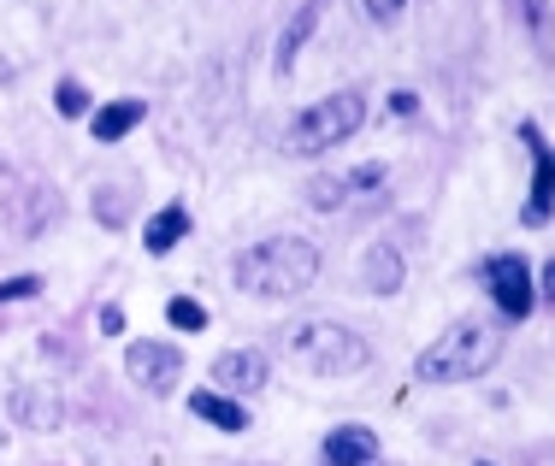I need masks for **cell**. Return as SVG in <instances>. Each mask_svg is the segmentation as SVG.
Instances as JSON below:
<instances>
[{"instance_id": "cell-1", "label": "cell", "mask_w": 555, "mask_h": 466, "mask_svg": "<svg viewBox=\"0 0 555 466\" xmlns=\"http://www.w3.org/2000/svg\"><path fill=\"white\" fill-rule=\"evenodd\" d=\"M236 289H248V296H301V289L320 277V248L301 243V236H272V243H255L236 255Z\"/></svg>"}, {"instance_id": "cell-2", "label": "cell", "mask_w": 555, "mask_h": 466, "mask_svg": "<svg viewBox=\"0 0 555 466\" xmlns=\"http://www.w3.org/2000/svg\"><path fill=\"white\" fill-rule=\"evenodd\" d=\"M496 354H502L496 325H449L414 361V378L420 384H467V378H479V372H491Z\"/></svg>"}, {"instance_id": "cell-3", "label": "cell", "mask_w": 555, "mask_h": 466, "mask_svg": "<svg viewBox=\"0 0 555 466\" xmlns=\"http://www.w3.org/2000/svg\"><path fill=\"white\" fill-rule=\"evenodd\" d=\"M289 354L320 378H343V372H361L373 361V349L349 325H332V319H308V325L289 331Z\"/></svg>"}, {"instance_id": "cell-4", "label": "cell", "mask_w": 555, "mask_h": 466, "mask_svg": "<svg viewBox=\"0 0 555 466\" xmlns=\"http://www.w3.org/2000/svg\"><path fill=\"white\" fill-rule=\"evenodd\" d=\"M361 118H366V101L354 95V89L313 101L308 113H296V125H289V154H332L337 142H349L354 130H361Z\"/></svg>"}, {"instance_id": "cell-5", "label": "cell", "mask_w": 555, "mask_h": 466, "mask_svg": "<svg viewBox=\"0 0 555 466\" xmlns=\"http://www.w3.org/2000/svg\"><path fill=\"white\" fill-rule=\"evenodd\" d=\"M485 284H491L502 319H526V313H532L538 284H532V266H526L520 255H491V260H485Z\"/></svg>"}, {"instance_id": "cell-6", "label": "cell", "mask_w": 555, "mask_h": 466, "mask_svg": "<svg viewBox=\"0 0 555 466\" xmlns=\"http://www.w3.org/2000/svg\"><path fill=\"white\" fill-rule=\"evenodd\" d=\"M125 372H130L137 390L166 396L171 384H178V372H183V354L171 349V342H130V349H125Z\"/></svg>"}, {"instance_id": "cell-7", "label": "cell", "mask_w": 555, "mask_h": 466, "mask_svg": "<svg viewBox=\"0 0 555 466\" xmlns=\"http://www.w3.org/2000/svg\"><path fill=\"white\" fill-rule=\"evenodd\" d=\"M385 190V166H354V171H343V178H313L308 183V202L313 207H349V202H366V195H378Z\"/></svg>"}, {"instance_id": "cell-8", "label": "cell", "mask_w": 555, "mask_h": 466, "mask_svg": "<svg viewBox=\"0 0 555 466\" xmlns=\"http://www.w3.org/2000/svg\"><path fill=\"white\" fill-rule=\"evenodd\" d=\"M214 384H219L224 396L267 390V354H260V349H224L219 361H214Z\"/></svg>"}, {"instance_id": "cell-9", "label": "cell", "mask_w": 555, "mask_h": 466, "mask_svg": "<svg viewBox=\"0 0 555 466\" xmlns=\"http://www.w3.org/2000/svg\"><path fill=\"white\" fill-rule=\"evenodd\" d=\"M520 142L538 159V183H532V202H526V224H544L550 207H555V148L544 142V130H538V125H520Z\"/></svg>"}, {"instance_id": "cell-10", "label": "cell", "mask_w": 555, "mask_h": 466, "mask_svg": "<svg viewBox=\"0 0 555 466\" xmlns=\"http://www.w3.org/2000/svg\"><path fill=\"white\" fill-rule=\"evenodd\" d=\"M12 419L30 425V431H54L65 419V396L54 384H18V390H12Z\"/></svg>"}, {"instance_id": "cell-11", "label": "cell", "mask_w": 555, "mask_h": 466, "mask_svg": "<svg viewBox=\"0 0 555 466\" xmlns=\"http://www.w3.org/2000/svg\"><path fill=\"white\" fill-rule=\"evenodd\" d=\"M378 461V437L366 425H337L325 437V466H373Z\"/></svg>"}, {"instance_id": "cell-12", "label": "cell", "mask_w": 555, "mask_h": 466, "mask_svg": "<svg viewBox=\"0 0 555 466\" xmlns=\"http://www.w3.org/2000/svg\"><path fill=\"white\" fill-rule=\"evenodd\" d=\"M320 12H325V0H301V12L284 24V42H278V60H272L278 77H284L289 65H296V53L308 48V36H313V24H320Z\"/></svg>"}, {"instance_id": "cell-13", "label": "cell", "mask_w": 555, "mask_h": 466, "mask_svg": "<svg viewBox=\"0 0 555 466\" xmlns=\"http://www.w3.org/2000/svg\"><path fill=\"white\" fill-rule=\"evenodd\" d=\"M183 231H190V212L171 202V207H160V212L149 219V231H142V248H149V255H171V248L183 243Z\"/></svg>"}, {"instance_id": "cell-14", "label": "cell", "mask_w": 555, "mask_h": 466, "mask_svg": "<svg viewBox=\"0 0 555 466\" xmlns=\"http://www.w3.org/2000/svg\"><path fill=\"white\" fill-rule=\"evenodd\" d=\"M366 289H373V296H396V289H402V255H396L390 243H373L366 248Z\"/></svg>"}, {"instance_id": "cell-15", "label": "cell", "mask_w": 555, "mask_h": 466, "mask_svg": "<svg viewBox=\"0 0 555 466\" xmlns=\"http://www.w3.org/2000/svg\"><path fill=\"white\" fill-rule=\"evenodd\" d=\"M142 118H149V106H142V101H107L89 130H95V142H118V137H130Z\"/></svg>"}, {"instance_id": "cell-16", "label": "cell", "mask_w": 555, "mask_h": 466, "mask_svg": "<svg viewBox=\"0 0 555 466\" xmlns=\"http://www.w3.org/2000/svg\"><path fill=\"white\" fill-rule=\"evenodd\" d=\"M190 407H195V419L219 425V431H248V414L231 402V396H219V390H195Z\"/></svg>"}, {"instance_id": "cell-17", "label": "cell", "mask_w": 555, "mask_h": 466, "mask_svg": "<svg viewBox=\"0 0 555 466\" xmlns=\"http://www.w3.org/2000/svg\"><path fill=\"white\" fill-rule=\"evenodd\" d=\"M130 202H137V195H130V183H113V190L95 195V219H101V224H125Z\"/></svg>"}, {"instance_id": "cell-18", "label": "cell", "mask_w": 555, "mask_h": 466, "mask_svg": "<svg viewBox=\"0 0 555 466\" xmlns=\"http://www.w3.org/2000/svg\"><path fill=\"white\" fill-rule=\"evenodd\" d=\"M166 319H171L178 331H207V308H202L195 296H171V301H166Z\"/></svg>"}, {"instance_id": "cell-19", "label": "cell", "mask_w": 555, "mask_h": 466, "mask_svg": "<svg viewBox=\"0 0 555 466\" xmlns=\"http://www.w3.org/2000/svg\"><path fill=\"white\" fill-rule=\"evenodd\" d=\"M54 106H60V118H83L89 113V89L83 83H60L54 89Z\"/></svg>"}, {"instance_id": "cell-20", "label": "cell", "mask_w": 555, "mask_h": 466, "mask_svg": "<svg viewBox=\"0 0 555 466\" xmlns=\"http://www.w3.org/2000/svg\"><path fill=\"white\" fill-rule=\"evenodd\" d=\"M42 289V277H12V284H0V301H24Z\"/></svg>"}, {"instance_id": "cell-21", "label": "cell", "mask_w": 555, "mask_h": 466, "mask_svg": "<svg viewBox=\"0 0 555 466\" xmlns=\"http://www.w3.org/2000/svg\"><path fill=\"white\" fill-rule=\"evenodd\" d=\"M402 7H408V0H366V18L390 24V18H402Z\"/></svg>"}, {"instance_id": "cell-22", "label": "cell", "mask_w": 555, "mask_h": 466, "mask_svg": "<svg viewBox=\"0 0 555 466\" xmlns=\"http://www.w3.org/2000/svg\"><path fill=\"white\" fill-rule=\"evenodd\" d=\"M101 331L118 337V331H125V308H101Z\"/></svg>"}, {"instance_id": "cell-23", "label": "cell", "mask_w": 555, "mask_h": 466, "mask_svg": "<svg viewBox=\"0 0 555 466\" xmlns=\"http://www.w3.org/2000/svg\"><path fill=\"white\" fill-rule=\"evenodd\" d=\"M538 289H544V301H550V308H555V260L544 266V277H538Z\"/></svg>"}, {"instance_id": "cell-24", "label": "cell", "mask_w": 555, "mask_h": 466, "mask_svg": "<svg viewBox=\"0 0 555 466\" xmlns=\"http://www.w3.org/2000/svg\"><path fill=\"white\" fill-rule=\"evenodd\" d=\"M514 7H520V18H532V24L544 18V0H514Z\"/></svg>"}, {"instance_id": "cell-25", "label": "cell", "mask_w": 555, "mask_h": 466, "mask_svg": "<svg viewBox=\"0 0 555 466\" xmlns=\"http://www.w3.org/2000/svg\"><path fill=\"white\" fill-rule=\"evenodd\" d=\"M373 466H378V461H373Z\"/></svg>"}]
</instances>
